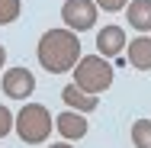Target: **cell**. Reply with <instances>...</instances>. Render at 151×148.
Segmentation results:
<instances>
[{
  "mask_svg": "<svg viewBox=\"0 0 151 148\" xmlns=\"http://www.w3.org/2000/svg\"><path fill=\"white\" fill-rule=\"evenodd\" d=\"M35 55H39V64L48 74H64L81 61V39H77V32L64 29V26L48 29V32H42Z\"/></svg>",
  "mask_w": 151,
  "mask_h": 148,
  "instance_id": "cell-1",
  "label": "cell"
},
{
  "mask_svg": "<svg viewBox=\"0 0 151 148\" xmlns=\"http://www.w3.org/2000/svg\"><path fill=\"white\" fill-rule=\"evenodd\" d=\"M71 71H74V84L84 90V93L100 97L103 90L113 87V64L103 58V55H81V61Z\"/></svg>",
  "mask_w": 151,
  "mask_h": 148,
  "instance_id": "cell-2",
  "label": "cell"
},
{
  "mask_svg": "<svg viewBox=\"0 0 151 148\" xmlns=\"http://www.w3.org/2000/svg\"><path fill=\"white\" fill-rule=\"evenodd\" d=\"M13 129H16V135L26 142V145H42L48 135H52V113H48V106H42V103H26L16 119H13Z\"/></svg>",
  "mask_w": 151,
  "mask_h": 148,
  "instance_id": "cell-3",
  "label": "cell"
},
{
  "mask_svg": "<svg viewBox=\"0 0 151 148\" xmlns=\"http://www.w3.org/2000/svg\"><path fill=\"white\" fill-rule=\"evenodd\" d=\"M61 23L71 32H87L96 23V3L93 0H64L61 3Z\"/></svg>",
  "mask_w": 151,
  "mask_h": 148,
  "instance_id": "cell-4",
  "label": "cell"
},
{
  "mask_svg": "<svg viewBox=\"0 0 151 148\" xmlns=\"http://www.w3.org/2000/svg\"><path fill=\"white\" fill-rule=\"evenodd\" d=\"M0 87H3V93L10 100H29L32 90H35V74H32L29 68H10L3 74Z\"/></svg>",
  "mask_w": 151,
  "mask_h": 148,
  "instance_id": "cell-5",
  "label": "cell"
},
{
  "mask_svg": "<svg viewBox=\"0 0 151 148\" xmlns=\"http://www.w3.org/2000/svg\"><path fill=\"white\" fill-rule=\"evenodd\" d=\"M55 129L61 132V139L74 142V139H84L90 126H87L84 113H77V110H64V113H58V116H55Z\"/></svg>",
  "mask_w": 151,
  "mask_h": 148,
  "instance_id": "cell-6",
  "label": "cell"
},
{
  "mask_svg": "<svg viewBox=\"0 0 151 148\" xmlns=\"http://www.w3.org/2000/svg\"><path fill=\"white\" fill-rule=\"evenodd\" d=\"M96 55H103V58H116L122 48H125V29L122 26H103V29L96 32Z\"/></svg>",
  "mask_w": 151,
  "mask_h": 148,
  "instance_id": "cell-7",
  "label": "cell"
},
{
  "mask_svg": "<svg viewBox=\"0 0 151 148\" xmlns=\"http://www.w3.org/2000/svg\"><path fill=\"white\" fill-rule=\"evenodd\" d=\"M61 100H64V106H68V110H77V113H93V110L100 106V100H96L93 93H84L77 84L61 87Z\"/></svg>",
  "mask_w": 151,
  "mask_h": 148,
  "instance_id": "cell-8",
  "label": "cell"
},
{
  "mask_svg": "<svg viewBox=\"0 0 151 148\" xmlns=\"http://www.w3.org/2000/svg\"><path fill=\"white\" fill-rule=\"evenodd\" d=\"M125 48H129V64H132L135 71H151V39L148 35L132 39Z\"/></svg>",
  "mask_w": 151,
  "mask_h": 148,
  "instance_id": "cell-9",
  "label": "cell"
},
{
  "mask_svg": "<svg viewBox=\"0 0 151 148\" xmlns=\"http://www.w3.org/2000/svg\"><path fill=\"white\" fill-rule=\"evenodd\" d=\"M125 16H129V26L138 29L142 35L151 32V0H132L125 6Z\"/></svg>",
  "mask_w": 151,
  "mask_h": 148,
  "instance_id": "cell-10",
  "label": "cell"
},
{
  "mask_svg": "<svg viewBox=\"0 0 151 148\" xmlns=\"http://www.w3.org/2000/svg\"><path fill=\"white\" fill-rule=\"evenodd\" d=\"M132 142H135V148H151V119L132 122Z\"/></svg>",
  "mask_w": 151,
  "mask_h": 148,
  "instance_id": "cell-11",
  "label": "cell"
},
{
  "mask_svg": "<svg viewBox=\"0 0 151 148\" xmlns=\"http://www.w3.org/2000/svg\"><path fill=\"white\" fill-rule=\"evenodd\" d=\"M23 13V0H0V26L16 23Z\"/></svg>",
  "mask_w": 151,
  "mask_h": 148,
  "instance_id": "cell-12",
  "label": "cell"
},
{
  "mask_svg": "<svg viewBox=\"0 0 151 148\" xmlns=\"http://www.w3.org/2000/svg\"><path fill=\"white\" fill-rule=\"evenodd\" d=\"M13 113H10V106H3V103H0V139H6V135H10V132H13Z\"/></svg>",
  "mask_w": 151,
  "mask_h": 148,
  "instance_id": "cell-13",
  "label": "cell"
},
{
  "mask_svg": "<svg viewBox=\"0 0 151 148\" xmlns=\"http://www.w3.org/2000/svg\"><path fill=\"white\" fill-rule=\"evenodd\" d=\"M100 10H106V13H119V10H125L129 6V0H93Z\"/></svg>",
  "mask_w": 151,
  "mask_h": 148,
  "instance_id": "cell-14",
  "label": "cell"
},
{
  "mask_svg": "<svg viewBox=\"0 0 151 148\" xmlns=\"http://www.w3.org/2000/svg\"><path fill=\"white\" fill-rule=\"evenodd\" d=\"M3 64H6V48L0 45V68H3Z\"/></svg>",
  "mask_w": 151,
  "mask_h": 148,
  "instance_id": "cell-15",
  "label": "cell"
},
{
  "mask_svg": "<svg viewBox=\"0 0 151 148\" xmlns=\"http://www.w3.org/2000/svg\"><path fill=\"white\" fill-rule=\"evenodd\" d=\"M52 148H71V145H68V142H55Z\"/></svg>",
  "mask_w": 151,
  "mask_h": 148,
  "instance_id": "cell-16",
  "label": "cell"
}]
</instances>
